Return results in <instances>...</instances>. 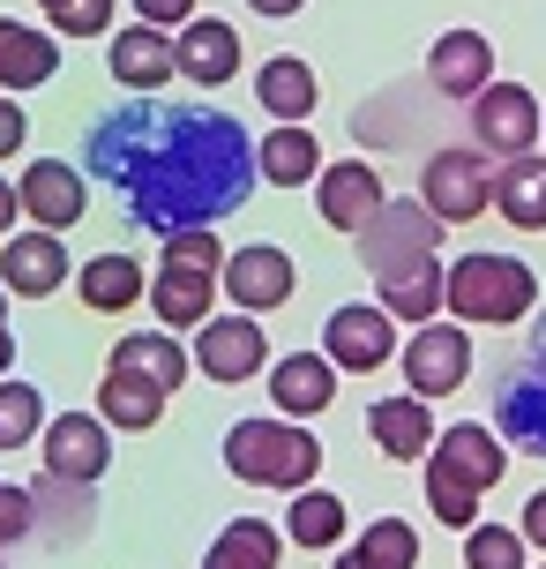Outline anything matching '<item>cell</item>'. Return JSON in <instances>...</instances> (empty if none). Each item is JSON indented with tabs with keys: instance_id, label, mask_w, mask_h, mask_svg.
Masks as SVG:
<instances>
[{
	"instance_id": "cell-1",
	"label": "cell",
	"mask_w": 546,
	"mask_h": 569,
	"mask_svg": "<svg viewBox=\"0 0 546 569\" xmlns=\"http://www.w3.org/2000/svg\"><path fill=\"white\" fill-rule=\"evenodd\" d=\"M83 158L98 180H113L128 218L143 232H188L232 218L255 188V142L232 113L210 106H158L135 98L120 113L90 120Z\"/></svg>"
},
{
	"instance_id": "cell-2",
	"label": "cell",
	"mask_w": 546,
	"mask_h": 569,
	"mask_svg": "<svg viewBox=\"0 0 546 569\" xmlns=\"http://www.w3.org/2000/svg\"><path fill=\"white\" fill-rule=\"evenodd\" d=\"M502 472H509V450H502V435L487 420L442 427L434 450H427V510L442 525L472 532L479 525V502H487V487H502Z\"/></svg>"
},
{
	"instance_id": "cell-3",
	"label": "cell",
	"mask_w": 546,
	"mask_h": 569,
	"mask_svg": "<svg viewBox=\"0 0 546 569\" xmlns=\"http://www.w3.org/2000/svg\"><path fill=\"white\" fill-rule=\"evenodd\" d=\"M225 284V248L210 226L165 232V256H158V278H150V308L165 330H202L210 322V300Z\"/></svg>"
},
{
	"instance_id": "cell-4",
	"label": "cell",
	"mask_w": 546,
	"mask_h": 569,
	"mask_svg": "<svg viewBox=\"0 0 546 569\" xmlns=\"http://www.w3.org/2000/svg\"><path fill=\"white\" fill-rule=\"evenodd\" d=\"M442 308L457 315L464 330H509V322H524L539 308V278L517 256H464V262H449Z\"/></svg>"
},
{
	"instance_id": "cell-5",
	"label": "cell",
	"mask_w": 546,
	"mask_h": 569,
	"mask_svg": "<svg viewBox=\"0 0 546 569\" xmlns=\"http://www.w3.org/2000/svg\"><path fill=\"white\" fill-rule=\"evenodd\" d=\"M225 465H232V480H247V487L300 495L322 472V442L300 420H240L225 435Z\"/></svg>"
},
{
	"instance_id": "cell-6",
	"label": "cell",
	"mask_w": 546,
	"mask_h": 569,
	"mask_svg": "<svg viewBox=\"0 0 546 569\" xmlns=\"http://www.w3.org/2000/svg\"><path fill=\"white\" fill-rule=\"evenodd\" d=\"M494 435L532 450V457H546V322L494 375Z\"/></svg>"
},
{
	"instance_id": "cell-7",
	"label": "cell",
	"mask_w": 546,
	"mask_h": 569,
	"mask_svg": "<svg viewBox=\"0 0 546 569\" xmlns=\"http://www.w3.org/2000/svg\"><path fill=\"white\" fill-rule=\"evenodd\" d=\"M195 368L210 382H255L270 375V330H262V315H210L195 330Z\"/></svg>"
},
{
	"instance_id": "cell-8",
	"label": "cell",
	"mask_w": 546,
	"mask_h": 569,
	"mask_svg": "<svg viewBox=\"0 0 546 569\" xmlns=\"http://www.w3.org/2000/svg\"><path fill=\"white\" fill-rule=\"evenodd\" d=\"M322 360L337 375H374L397 360V315L367 308V300H352V308L330 315V330H322Z\"/></svg>"
},
{
	"instance_id": "cell-9",
	"label": "cell",
	"mask_w": 546,
	"mask_h": 569,
	"mask_svg": "<svg viewBox=\"0 0 546 569\" xmlns=\"http://www.w3.org/2000/svg\"><path fill=\"white\" fill-rule=\"evenodd\" d=\"M419 202H427L442 226H464V218H479L494 202V166L479 150H434L427 180H419Z\"/></svg>"
},
{
	"instance_id": "cell-10",
	"label": "cell",
	"mask_w": 546,
	"mask_h": 569,
	"mask_svg": "<svg viewBox=\"0 0 546 569\" xmlns=\"http://www.w3.org/2000/svg\"><path fill=\"white\" fill-rule=\"evenodd\" d=\"M442 248V218H434L427 202H382L374 210V226L360 232V256H367V270L382 278V270H404V262H419Z\"/></svg>"
},
{
	"instance_id": "cell-11",
	"label": "cell",
	"mask_w": 546,
	"mask_h": 569,
	"mask_svg": "<svg viewBox=\"0 0 546 569\" xmlns=\"http://www.w3.org/2000/svg\"><path fill=\"white\" fill-rule=\"evenodd\" d=\"M464 375H472V330L464 322H427V330H412L404 345V382H412V398H449L464 390Z\"/></svg>"
},
{
	"instance_id": "cell-12",
	"label": "cell",
	"mask_w": 546,
	"mask_h": 569,
	"mask_svg": "<svg viewBox=\"0 0 546 569\" xmlns=\"http://www.w3.org/2000/svg\"><path fill=\"white\" fill-rule=\"evenodd\" d=\"M105 465H113V427L98 420V412H60V420H46V472L53 480L98 487Z\"/></svg>"
},
{
	"instance_id": "cell-13",
	"label": "cell",
	"mask_w": 546,
	"mask_h": 569,
	"mask_svg": "<svg viewBox=\"0 0 546 569\" xmlns=\"http://www.w3.org/2000/svg\"><path fill=\"white\" fill-rule=\"evenodd\" d=\"M472 136L487 158H524L539 142V98L524 83H487L472 98Z\"/></svg>"
},
{
	"instance_id": "cell-14",
	"label": "cell",
	"mask_w": 546,
	"mask_h": 569,
	"mask_svg": "<svg viewBox=\"0 0 546 569\" xmlns=\"http://www.w3.org/2000/svg\"><path fill=\"white\" fill-rule=\"evenodd\" d=\"M16 202H23V218H38V232H68L90 210V188L68 158H38V166H23V180H16Z\"/></svg>"
},
{
	"instance_id": "cell-15",
	"label": "cell",
	"mask_w": 546,
	"mask_h": 569,
	"mask_svg": "<svg viewBox=\"0 0 546 569\" xmlns=\"http://www.w3.org/2000/svg\"><path fill=\"white\" fill-rule=\"evenodd\" d=\"M382 202H390V196H382V172H374L367 158L322 166V180H315V210H322V226H337V232H367Z\"/></svg>"
},
{
	"instance_id": "cell-16",
	"label": "cell",
	"mask_w": 546,
	"mask_h": 569,
	"mask_svg": "<svg viewBox=\"0 0 546 569\" xmlns=\"http://www.w3.org/2000/svg\"><path fill=\"white\" fill-rule=\"evenodd\" d=\"M292 256L285 248H270V240H255V248H240V256H225V292L240 315H270L292 300Z\"/></svg>"
},
{
	"instance_id": "cell-17",
	"label": "cell",
	"mask_w": 546,
	"mask_h": 569,
	"mask_svg": "<svg viewBox=\"0 0 546 569\" xmlns=\"http://www.w3.org/2000/svg\"><path fill=\"white\" fill-rule=\"evenodd\" d=\"M0 284L23 292V300L60 292V284H68V248H60V232H8V240H0Z\"/></svg>"
},
{
	"instance_id": "cell-18",
	"label": "cell",
	"mask_w": 546,
	"mask_h": 569,
	"mask_svg": "<svg viewBox=\"0 0 546 569\" xmlns=\"http://www.w3.org/2000/svg\"><path fill=\"white\" fill-rule=\"evenodd\" d=\"M105 375H128V382H143L158 398H173L180 382H188V352H180L173 330H128V338L113 345Z\"/></svg>"
},
{
	"instance_id": "cell-19",
	"label": "cell",
	"mask_w": 546,
	"mask_h": 569,
	"mask_svg": "<svg viewBox=\"0 0 546 569\" xmlns=\"http://www.w3.org/2000/svg\"><path fill=\"white\" fill-rule=\"evenodd\" d=\"M427 76L442 98H479V90L494 83V46H487V30H442L434 38V53H427Z\"/></svg>"
},
{
	"instance_id": "cell-20",
	"label": "cell",
	"mask_w": 546,
	"mask_h": 569,
	"mask_svg": "<svg viewBox=\"0 0 546 569\" xmlns=\"http://www.w3.org/2000/svg\"><path fill=\"white\" fill-rule=\"evenodd\" d=\"M270 398H277V420H315L337 405V368L322 352H285L270 360Z\"/></svg>"
},
{
	"instance_id": "cell-21",
	"label": "cell",
	"mask_w": 546,
	"mask_h": 569,
	"mask_svg": "<svg viewBox=\"0 0 546 569\" xmlns=\"http://www.w3.org/2000/svg\"><path fill=\"white\" fill-rule=\"evenodd\" d=\"M173 46H180V76L195 90H218V83L240 76V30L218 23V16H195L188 38H173Z\"/></svg>"
},
{
	"instance_id": "cell-22",
	"label": "cell",
	"mask_w": 546,
	"mask_h": 569,
	"mask_svg": "<svg viewBox=\"0 0 546 569\" xmlns=\"http://www.w3.org/2000/svg\"><path fill=\"white\" fill-rule=\"evenodd\" d=\"M53 68H60L53 30H30V23H16V16H0V90H8V98L53 83Z\"/></svg>"
},
{
	"instance_id": "cell-23",
	"label": "cell",
	"mask_w": 546,
	"mask_h": 569,
	"mask_svg": "<svg viewBox=\"0 0 546 569\" xmlns=\"http://www.w3.org/2000/svg\"><path fill=\"white\" fill-rule=\"evenodd\" d=\"M255 98H262V113L277 120V128H307V113H315V68L300 53H277V60H262L255 68Z\"/></svg>"
},
{
	"instance_id": "cell-24",
	"label": "cell",
	"mask_w": 546,
	"mask_h": 569,
	"mask_svg": "<svg viewBox=\"0 0 546 569\" xmlns=\"http://www.w3.org/2000/svg\"><path fill=\"white\" fill-rule=\"evenodd\" d=\"M173 76H180V46H173V38H165V30H120V38H113V83H128V90H143V98H150V90H165V83H173Z\"/></svg>"
},
{
	"instance_id": "cell-25",
	"label": "cell",
	"mask_w": 546,
	"mask_h": 569,
	"mask_svg": "<svg viewBox=\"0 0 546 569\" xmlns=\"http://www.w3.org/2000/svg\"><path fill=\"white\" fill-rule=\"evenodd\" d=\"M382 315H397V322H412V330H427L434 315H442V284H449V270L434 256L404 262V270H382Z\"/></svg>"
},
{
	"instance_id": "cell-26",
	"label": "cell",
	"mask_w": 546,
	"mask_h": 569,
	"mask_svg": "<svg viewBox=\"0 0 546 569\" xmlns=\"http://www.w3.org/2000/svg\"><path fill=\"white\" fill-rule=\"evenodd\" d=\"M494 210L509 218L517 232H546V158H502L494 172Z\"/></svg>"
},
{
	"instance_id": "cell-27",
	"label": "cell",
	"mask_w": 546,
	"mask_h": 569,
	"mask_svg": "<svg viewBox=\"0 0 546 569\" xmlns=\"http://www.w3.org/2000/svg\"><path fill=\"white\" fill-rule=\"evenodd\" d=\"M75 292H83L90 315H128L150 292V278H143L135 256H90L83 270H75Z\"/></svg>"
},
{
	"instance_id": "cell-28",
	"label": "cell",
	"mask_w": 546,
	"mask_h": 569,
	"mask_svg": "<svg viewBox=\"0 0 546 569\" xmlns=\"http://www.w3.org/2000/svg\"><path fill=\"white\" fill-rule=\"evenodd\" d=\"M255 180H270V188H307V180H322V142L307 128H270L255 142Z\"/></svg>"
},
{
	"instance_id": "cell-29",
	"label": "cell",
	"mask_w": 546,
	"mask_h": 569,
	"mask_svg": "<svg viewBox=\"0 0 546 569\" xmlns=\"http://www.w3.org/2000/svg\"><path fill=\"white\" fill-rule=\"evenodd\" d=\"M367 435L382 442V457H427L442 427L427 420V398H382L367 412Z\"/></svg>"
},
{
	"instance_id": "cell-30",
	"label": "cell",
	"mask_w": 546,
	"mask_h": 569,
	"mask_svg": "<svg viewBox=\"0 0 546 569\" xmlns=\"http://www.w3.org/2000/svg\"><path fill=\"white\" fill-rule=\"evenodd\" d=\"M337 569H419V532L404 517H374L352 547H337Z\"/></svg>"
},
{
	"instance_id": "cell-31",
	"label": "cell",
	"mask_w": 546,
	"mask_h": 569,
	"mask_svg": "<svg viewBox=\"0 0 546 569\" xmlns=\"http://www.w3.org/2000/svg\"><path fill=\"white\" fill-rule=\"evenodd\" d=\"M277 525H262V517H232L225 532L210 540L202 569H277Z\"/></svg>"
},
{
	"instance_id": "cell-32",
	"label": "cell",
	"mask_w": 546,
	"mask_h": 569,
	"mask_svg": "<svg viewBox=\"0 0 546 569\" xmlns=\"http://www.w3.org/2000/svg\"><path fill=\"white\" fill-rule=\"evenodd\" d=\"M285 532L300 547H345V502H337V495H330V487H300V495H292V510H285Z\"/></svg>"
},
{
	"instance_id": "cell-33",
	"label": "cell",
	"mask_w": 546,
	"mask_h": 569,
	"mask_svg": "<svg viewBox=\"0 0 546 569\" xmlns=\"http://www.w3.org/2000/svg\"><path fill=\"white\" fill-rule=\"evenodd\" d=\"M158 412H165V398L143 390V382H128V375H105V382H98V420L120 427V435H150Z\"/></svg>"
},
{
	"instance_id": "cell-34",
	"label": "cell",
	"mask_w": 546,
	"mask_h": 569,
	"mask_svg": "<svg viewBox=\"0 0 546 569\" xmlns=\"http://www.w3.org/2000/svg\"><path fill=\"white\" fill-rule=\"evenodd\" d=\"M38 435H46V398L16 375H0V450H30Z\"/></svg>"
},
{
	"instance_id": "cell-35",
	"label": "cell",
	"mask_w": 546,
	"mask_h": 569,
	"mask_svg": "<svg viewBox=\"0 0 546 569\" xmlns=\"http://www.w3.org/2000/svg\"><path fill=\"white\" fill-rule=\"evenodd\" d=\"M464 569H524V532H509V525H472L464 532Z\"/></svg>"
},
{
	"instance_id": "cell-36",
	"label": "cell",
	"mask_w": 546,
	"mask_h": 569,
	"mask_svg": "<svg viewBox=\"0 0 546 569\" xmlns=\"http://www.w3.org/2000/svg\"><path fill=\"white\" fill-rule=\"evenodd\" d=\"M46 16H53V30H68V38H98V30L113 23V0H60Z\"/></svg>"
},
{
	"instance_id": "cell-37",
	"label": "cell",
	"mask_w": 546,
	"mask_h": 569,
	"mask_svg": "<svg viewBox=\"0 0 546 569\" xmlns=\"http://www.w3.org/2000/svg\"><path fill=\"white\" fill-rule=\"evenodd\" d=\"M38 502H30L23 487H0V547H16V540H30V532H38Z\"/></svg>"
},
{
	"instance_id": "cell-38",
	"label": "cell",
	"mask_w": 546,
	"mask_h": 569,
	"mask_svg": "<svg viewBox=\"0 0 546 569\" xmlns=\"http://www.w3.org/2000/svg\"><path fill=\"white\" fill-rule=\"evenodd\" d=\"M135 16L150 30H173V23H195V0H135Z\"/></svg>"
},
{
	"instance_id": "cell-39",
	"label": "cell",
	"mask_w": 546,
	"mask_h": 569,
	"mask_svg": "<svg viewBox=\"0 0 546 569\" xmlns=\"http://www.w3.org/2000/svg\"><path fill=\"white\" fill-rule=\"evenodd\" d=\"M23 106H16V98H8V90H0V158H16V150H23Z\"/></svg>"
},
{
	"instance_id": "cell-40",
	"label": "cell",
	"mask_w": 546,
	"mask_h": 569,
	"mask_svg": "<svg viewBox=\"0 0 546 569\" xmlns=\"http://www.w3.org/2000/svg\"><path fill=\"white\" fill-rule=\"evenodd\" d=\"M517 532H524V547H539V555H546V487L524 502V525H517Z\"/></svg>"
},
{
	"instance_id": "cell-41",
	"label": "cell",
	"mask_w": 546,
	"mask_h": 569,
	"mask_svg": "<svg viewBox=\"0 0 546 569\" xmlns=\"http://www.w3.org/2000/svg\"><path fill=\"white\" fill-rule=\"evenodd\" d=\"M16 218H23V202H16V188H8V180H0V240H8V226H16Z\"/></svg>"
},
{
	"instance_id": "cell-42",
	"label": "cell",
	"mask_w": 546,
	"mask_h": 569,
	"mask_svg": "<svg viewBox=\"0 0 546 569\" xmlns=\"http://www.w3.org/2000/svg\"><path fill=\"white\" fill-rule=\"evenodd\" d=\"M247 8H255V16H300L307 0H247Z\"/></svg>"
},
{
	"instance_id": "cell-43",
	"label": "cell",
	"mask_w": 546,
	"mask_h": 569,
	"mask_svg": "<svg viewBox=\"0 0 546 569\" xmlns=\"http://www.w3.org/2000/svg\"><path fill=\"white\" fill-rule=\"evenodd\" d=\"M16 368V330H8V315H0V375Z\"/></svg>"
},
{
	"instance_id": "cell-44",
	"label": "cell",
	"mask_w": 546,
	"mask_h": 569,
	"mask_svg": "<svg viewBox=\"0 0 546 569\" xmlns=\"http://www.w3.org/2000/svg\"><path fill=\"white\" fill-rule=\"evenodd\" d=\"M38 8H60V0H38Z\"/></svg>"
},
{
	"instance_id": "cell-45",
	"label": "cell",
	"mask_w": 546,
	"mask_h": 569,
	"mask_svg": "<svg viewBox=\"0 0 546 569\" xmlns=\"http://www.w3.org/2000/svg\"><path fill=\"white\" fill-rule=\"evenodd\" d=\"M0 300H8V284H0Z\"/></svg>"
},
{
	"instance_id": "cell-46",
	"label": "cell",
	"mask_w": 546,
	"mask_h": 569,
	"mask_svg": "<svg viewBox=\"0 0 546 569\" xmlns=\"http://www.w3.org/2000/svg\"><path fill=\"white\" fill-rule=\"evenodd\" d=\"M539 569H546V562H539Z\"/></svg>"
}]
</instances>
